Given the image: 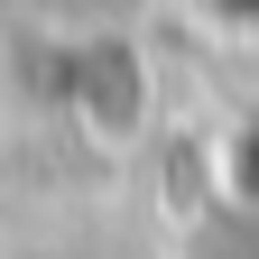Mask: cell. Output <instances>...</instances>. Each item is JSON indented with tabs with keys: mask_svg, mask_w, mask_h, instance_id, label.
<instances>
[]
</instances>
